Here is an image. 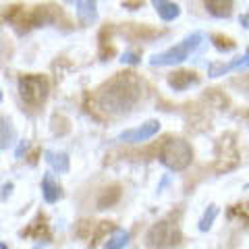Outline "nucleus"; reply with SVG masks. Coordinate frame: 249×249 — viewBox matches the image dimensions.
<instances>
[{"label":"nucleus","instance_id":"nucleus-1","mask_svg":"<svg viewBox=\"0 0 249 249\" xmlns=\"http://www.w3.org/2000/svg\"><path fill=\"white\" fill-rule=\"evenodd\" d=\"M142 96V83L135 73H119L104 83L96 93V104L104 114H124L137 104Z\"/></svg>","mask_w":249,"mask_h":249},{"label":"nucleus","instance_id":"nucleus-2","mask_svg":"<svg viewBox=\"0 0 249 249\" xmlns=\"http://www.w3.org/2000/svg\"><path fill=\"white\" fill-rule=\"evenodd\" d=\"M58 15L60 13L56 11V6H52V4H44V6L15 4L4 11V19L9 21L19 34H25L29 29L44 27V25H48V23H54L58 19Z\"/></svg>","mask_w":249,"mask_h":249},{"label":"nucleus","instance_id":"nucleus-3","mask_svg":"<svg viewBox=\"0 0 249 249\" xmlns=\"http://www.w3.org/2000/svg\"><path fill=\"white\" fill-rule=\"evenodd\" d=\"M204 40H206L204 34L196 31V34L183 37V40L178 42L177 46H170V48H166L164 52L154 54V56L150 58V65H152V67H173V65H181V62H185L193 52L199 48L201 44H204Z\"/></svg>","mask_w":249,"mask_h":249},{"label":"nucleus","instance_id":"nucleus-4","mask_svg":"<svg viewBox=\"0 0 249 249\" xmlns=\"http://www.w3.org/2000/svg\"><path fill=\"white\" fill-rule=\"evenodd\" d=\"M191 160H193V150L185 139L170 137V139H166L164 145H162V150H160L162 166H166L168 170H173V173L185 170L191 164Z\"/></svg>","mask_w":249,"mask_h":249},{"label":"nucleus","instance_id":"nucleus-5","mask_svg":"<svg viewBox=\"0 0 249 249\" xmlns=\"http://www.w3.org/2000/svg\"><path fill=\"white\" fill-rule=\"evenodd\" d=\"M50 83L44 75H21L19 77V96L31 108H37L46 102Z\"/></svg>","mask_w":249,"mask_h":249},{"label":"nucleus","instance_id":"nucleus-6","mask_svg":"<svg viewBox=\"0 0 249 249\" xmlns=\"http://www.w3.org/2000/svg\"><path fill=\"white\" fill-rule=\"evenodd\" d=\"M181 239V232H178V227L175 222L170 220H160L156 222L154 227L147 231L145 235V241L150 247H156V249H166V247H173L178 243Z\"/></svg>","mask_w":249,"mask_h":249},{"label":"nucleus","instance_id":"nucleus-7","mask_svg":"<svg viewBox=\"0 0 249 249\" xmlns=\"http://www.w3.org/2000/svg\"><path fill=\"white\" fill-rule=\"evenodd\" d=\"M160 131V121H147L143 124H139L135 129H127L116 137V142L121 143H142V142H147L152 139L156 133Z\"/></svg>","mask_w":249,"mask_h":249},{"label":"nucleus","instance_id":"nucleus-8","mask_svg":"<svg viewBox=\"0 0 249 249\" xmlns=\"http://www.w3.org/2000/svg\"><path fill=\"white\" fill-rule=\"evenodd\" d=\"M249 67V48L245 50L243 56H239L231 62H210L208 65V75L210 77H222V75H229L232 71H243V69Z\"/></svg>","mask_w":249,"mask_h":249},{"label":"nucleus","instance_id":"nucleus-9","mask_svg":"<svg viewBox=\"0 0 249 249\" xmlns=\"http://www.w3.org/2000/svg\"><path fill=\"white\" fill-rule=\"evenodd\" d=\"M196 83H199V77L193 71H177L168 77V85L175 91H185L187 88H191Z\"/></svg>","mask_w":249,"mask_h":249},{"label":"nucleus","instance_id":"nucleus-10","mask_svg":"<svg viewBox=\"0 0 249 249\" xmlns=\"http://www.w3.org/2000/svg\"><path fill=\"white\" fill-rule=\"evenodd\" d=\"M152 4L162 21H175L181 15V6L177 2H170V0H152Z\"/></svg>","mask_w":249,"mask_h":249},{"label":"nucleus","instance_id":"nucleus-11","mask_svg":"<svg viewBox=\"0 0 249 249\" xmlns=\"http://www.w3.org/2000/svg\"><path fill=\"white\" fill-rule=\"evenodd\" d=\"M206 11L216 19H229L232 15V0H204Z\"/></svg>","mask_w":249,"mask_h":249},{"label":"nucleus","instance_id":"nucleus-12","mask_svg":"<svg viewBox=\"0 0 249 249\" xmlns=\"http://www.w3.org/2000/svg\"><path fill=\"white\" fill-rule=\"evenodd\" d=\"M98 0H79L77 2V19H79L83 25H89L98 19Z\"/></svg>","mask_w":249,"mask_h":249},{"label":"nucleus","instance_id":"nucleus-13","mask_svg":"<svg viewBox=\"0 0 249 249\" xmlns=\"http://www.w3.org/2000/svg\"><path fill=\"white\" fill-rule=\"evenodd\" d=\"M44 156H46V162L50 164V168L52 170H56L58 175H67L69 173V156L65 154V152H52V150H48V152H44Z\"/></svg>","mask_w":249,"mask_h":249},{"label":"nucleus","instance_id":"nucleus-14","mask_svg":"<svg viewBox=\"0 0 249 249\" xmlns=\"http://www.w3.org/2000/svg\"><path fill=\"white\" fill-rule=\"evenodd\" d=\"M17 139V131H15L13 123L6 119V116H0V150H6L11 147Z\"/></svg>","mask_w":249,"mask_h":249},{"label":"nucleus","instance_id":"nucleus-15","mask_svg":"<svg viewBox=\"0 0 249 249\" xmlns=\"http://www.w3.org/2000/svg\"><path fill=\"white\" fill-rule=\"evenodd\" d=\"M42 196L46 204H56L60 199V187L58 183H54V178L50 175H44L42 178Z\"/></svg>","mask_w":249,"mask_h":249},{"label":"nucleus","instance_id":"nucleus-16","mask_svg":"<svg viewBox=\"0 0 249 249\" xmlns=\"http://www.w3.org/2000/svg\"><path fill=\"white\" fill-rule=\"evenodd\" d=\"M44 237H48V227H46V218L40 214L36 218L34 222H29V227L25 231H21V237H34V239H42Z\"/></svg>","mask_w":249,"mask_h":249},{"label":"nucleus","instance_id":"nucleus-17","mask_svg":"<svg viewBox=\"0 0 249 249\" xmlns=\"http://www.w3.org/2000/svg\"><path fill=\"white\" fill-rule=\"evenodd\" d=\"M129 239H131L129 231H124V229H114L112 237L104 243V249H124V247L129 245Z\"/></svg>","mask_w":249,"mask_h":249},{"label":"nucleus","instance_id":"nucleus-18","mask_svg":"<svg viewBox=\"0 0 249 249\" xmlns=\"http://www.w3.org/2000/svg\"><path fill=\"white\" fill-rule=\"evenodd\" d=\"M119 197H121L119 187H110V189H104L102 196H100V199H98V208H100V210L110 208L112 204H116V199H119Z\"/></svg>","mask_w":249,"mask_h":249},{"label":"nucleus","instance_id":"nucleus-19","mask_svg":"<svg viewBox=\"0 0 249 249\" xmlns=\"http://www.w3.org/2000/svg\"><path fill=\"white\" fill-rule=\"evenodd\" d=\"M216 216H218V208H216L214 204H210L208 210L204 212V216L199 218V231H201V232H206V231L212 229V224H214V220H216Z\"/></svg>","mask_w":249,"mask_h":249},{"label":"nucleus","instance_id":"nucleus-20","mask_svg":"<svg viewBox=\"0 0 249 249\" xmlns=\"http://www.w3.org/2000/svg\"><path fill=\"white\" fill-rule=\"evenodd\" d=\"M121 62H124V65H137V62H139V54L133 52V50L124 52V54H123V58H121Z\"/></svg>","mask_w":249,"mask_h":249},{"label":"nucleus","instance_id":"nucleus-21","mask_svg":"<svg viewBox=\"0 0 249 249\" xmlns=\"http://www.w3.org/2000/svg\"><path fill=\"white\" fill-rule=\"evenodd\" d=\"M11 191H13V183H6V185L2 187V196H0V197H2V199H6V197L11 196Z\"/></svg>","mask_w":249,"mask_h":249},{"label":"nucleus","instance_id":"nucleus-22","mask_svg":"<svg viewBox=\"0 0 249 249\" xmlns=\"http://www.w3.org/2000/svg\"><path fill=\"white\" fill-rule=\"evenodd\" d=\"M27 145H29L27 142H21V143H19V147H17V152H15V156H17V158H21V156H23V152L27 150Z\"/></svg>","mask_w":249,"mask_h":249},{"label":"nucleus","instance_id":"nucleus-23","mask_svg":"<svg viewBox=\"0 0 249 249\" xmlns=\"http://www.w3.org/2000/svg\"><path fill=\"white\" fill-rule=\"evenodd\" d=\"M239 23H241V25H243L245 29H249V13L241 15V17H239Z\"/></svg>","mask_w":249,"mask_h":249},{"label":"nucleus","instance_id":"nucleus-24","mask_svg":"<svg viewBox=\"0 0 249 249\" xmlns=\"http://www.w3.org/2000/svg\"><path fill=\"white\" fill-rule=\"evenodd\" d=\"M65 2H69V4H75V2H79V0H65Z\"/></svg>","mask_w":249,"mask_h":249},{"label":"nucleus","instance_id":"nucleus-25","mask_svg":"<svg viewBox=\"0 0 249 249\" xmlns=\"http://www.w3.org/2000/svg\"><path fill=\"white\" fill-rule=\"evenodd\" d=\"M0 249H9V247H6L4 243H0Z\"/></svg>","mask_w":249,"mask_h":249},{"label":"nucleus","instance_id":"nucleus-26","mask_svg":"<svg viewBox=\"0 0 249 249\" xmlns=\"http://www.w3.org/2000/svg\"><path fill=\"white\" fill-rule=\"evenodd\" d=\"M0 102H2V91H0Z\"/></svg>","mask_w":249,"mask_h":249},{"label":"nucleus","instance_id":"nucleus-27","mask_svg":"<svg viewBox=\"0 0 249 249\" xmlns=\"http://www.w3.org/2000/svg\"><path fill=\"white\" fill-rule=\"evenodd\" d=\"M36 249H37V247H36Z\"/></svg>","mask_w":249,"mask_h":249}]
</instances>
